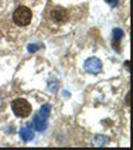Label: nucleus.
<instances>
[{"mask_svg": "<svg viewBox=\"0 0 133 150\" xmlns=\"http://www.w3.org/2000/svg\"><path fill=\"white\" fill-rule=\"evenodd\" d=\"M126 103H127V105H130V94H128V95H127V98H126Z\"/></svg>", "mask_w": 133, "mask_h": 150, "instance_id": "nucleus-11", "label": "nucleus"}, {"mask_svg": "<svg viewBox=\"0 0 133 150\" xmlns=\"http://www.w3.org/2000/svg\"><path fill=\"white\" fill-rule=\"evenodd\" d=\"M31 18H33V13L29 8L26 6H19L13 14V20L16 25L19 26H26L30 24Z\"/></svg>", "mask_w": 133, "mask_h": 150, "instance_id": "nucleus-1", "label": "nucleus"}, {"mask_svg": "<svg viewBox=\"0 0 133 150\" xmlns=\"http://www.w3.org/2000/svg\"><path fill=\"white\" fill-rule=\"evenodd\" d=\"M50 15H51V19L56 23V24H63V23H66L68 20V13L67 10H65L63 8H54L51 13H50Z\"/></svg>", "mask_w": 133, "mask_h": 150, "instance_id": "nucleus-3", "label": "nucleus"}, {"mask_svg": "<svg viewBox=\"0 0 133 150\" xmlns=\"http://www.w3.org/2000/svg\"><path fill=\"white\" fill-rule=\"evenodd\" d=\"M85 70L90 74H98L102 70V63L97 58H88L85 62Z\"/></svg>", "mask_w": 133, "mask_h": 150, "instance_id": "nucleus-4", "label": "nucleus"}, {"mask_svg": "<svg viewBox=\"0 0 133 150\" xmlns=\"http://www.w3.org/2000/svg\"><path fill=\"white\" fill-rule=\"evenodd\" d=\"M123 38V30L118 29V28H116V29L113 30V41L116 44H118L121 41V39Z\"/></svg>", "mask_w": 133, "mask_h": 150, "instance_id": "nucleus-8", "label": "nucleus"}, {"mask_svg": "<svg viewBox=\"0 0 133 150\" xmlns=\"http://www.w3.org/2000/svg\"><path fill=\"white\" fill-rule=\"evenodd\" d=\"M106 1H107L108 4H113V0H106Z\"/></svg>", "mask_w": 133, "mask_h": 150, "instance_id": "nucleus-12", "label": "nucleus"}, {"mask_svg": "<svg viewBox=\"0 0 133 150\" xmlns=\"http://www.w3.org/2000/svg\"><path fill=\"white\" fill-rule=\"evenodd\" d=\"M27 49H29L30 53H35V51L39 49V45H36V44H29V45H27Z\"/></svg>", "mask_w": 133, "mask_h": 150, "instance_id": "nucleus-10", "label": "nucleus"}, {"mask_svg": "<svg viewBox=\"0 0 133 150\" xmlns=\"http://www.w3.org/2000/svg\"><path fill=\"white\" fill-rule=\"evenodd\" d=\"M11 109L14 111V114L19 118H26L31 114V105L30 103L26 99H22V98H19V99H15L11 103Z\"/></svg>", "mask_w": 133, "mask_h": 150, "instance_id": "nucleus-2", "label": "nucleus"}, {"mask_svg": "<svg viewBox=\"0 0 133 150\" xmlns=\"http://www.w3.org/2000/svg\"><path fill=\"white\" fill-rule=\"evenodd\" d=\"M34 131L30 130L29 128H22L20 130V138L24 140V142H30V140L34 139Z\"/></svg>", "mask_w": 133, "mask_h": 150, "instance_id": "nucleus-6", "label": "nucleus"}, {"mask_svg": "<svg viewBox=\"0 0 133 150\" xmlns=\"http://www.w3.org/2000/svg\"><path fill=\"white\" fill-rule=\"evenodd\" d=\"M34 125H35L36 130L44 131L45 129H46V126H47L46 118H44V116L40 115V114H36V115L34 116Z\"/></svg>", "mask_w": 133, "mask_h": 150, "instance_id": "nucleus-5", "label": "nucleus"}, {"mask_svg": "<svg viewBox=\"0 0 133 150\" xmlns=\"http://www.w3.org/2000/svg\"><path fill=\"white\" fill-rule=\"evenodd\" d=\"M50 109H51V106H50L49 104H45V105H42L41 106V109H40V112L39 114L40 115H42L44 118H49V115H50Z\"/></svg>", "mask_w": 133, "mask_h": 150, "instance_id": "nucleus-9", "label": "nucleus"}, {"mask_svg": "<svg viewBox=\"0 0 133 150\" xmlns=\"http://www.w3.org/2000/svg\"><path fill=\"white\" fill-rule=\"evenodd\" d=\"M108 143V138L103 137V135H96L93 139V145L95 146H103Z\"/></svg>", "mask_w": 133, "mask_h": 150, "instance_id": "nucleus-7", "label": "nucleus"}]
</instances>
